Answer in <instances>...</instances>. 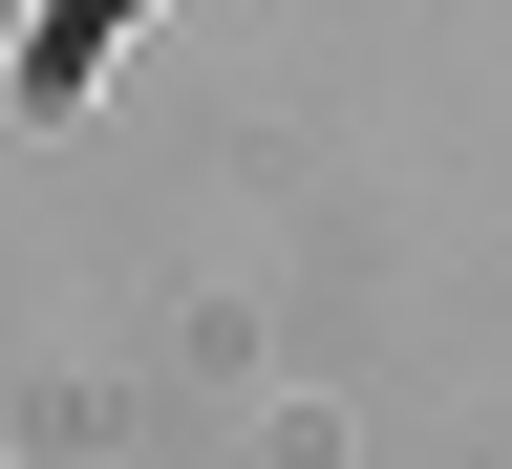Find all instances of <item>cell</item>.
<instances>
[{
    "label": "cell",
    "mask_w": 512,
    "mask_h": 469,
    "mask_svg": "<svg viewBox=\"0 0 512 469\" xmlns=\"http://www.w3.org/2000/svg\"><path fill=\"white\" fill-rule=\"evenodd\" d=\"M107 22H128V0H64V22H43V64H22V86L64 107V86H86V64H107Z\"/></svg>",
    "instance_id": "1"
}]
</instances>
